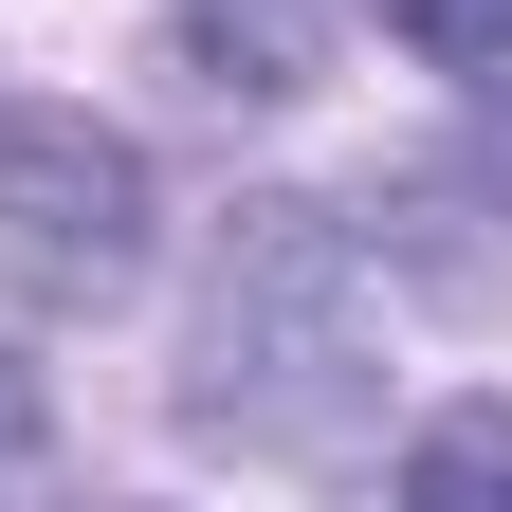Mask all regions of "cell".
Listing matches in <instances>:
<instances>
[{
	"mask_svg": "<svg viewBox=\"0 0 512 512\" xmlns=\"http://www.w3.org/2000/svg\"><path fill=\"white\" fill-rule=\"evenodd\" d=\"M165 403H183L202 458H293V476L384 439V275H366L348 202H293V183L220 202L183 348H165Z\"/></svg>",
	"mask_w": 512,
	"mask_h": 512,
	"instance_id": "1",
	"label": "cell"
},
{
	"mask_svg": "<svg viewBox=\"0 0 512 512\" xmlns=\"http://www.w3.org/2000/svg\"><path fill=\"white\" fill-rule=\"evenodd\" d=\"M128 275H147V147L74 92H0V293L128 311Z\"/></svg>",
	"mask_w": 512,
	"mask_h": 512,
	"instance_id": "2",
	"label": "cell"
},
{
	"mask_svg": "<svg viewBox=\"0 0 512 512\" xmlns=\"http://www.w3.org/2000/svg\"><path fill=\"white\" fill-rule=\"evenodd\" d=\"M348 238H366V275L384 293H421V311H512V110H476V128H439V147H403L348 202Z\"/></svg>",
	"mask_w": 512,
	"mask_h": 512,
	"instance_id": "3",
	"label": "cell"
},
{
	"mask_svg": "<svg viewBox=\"0 0 512 512\" xmlns=\"http://www.w3.org/2000/svg\"><path fill=\"white\" fill-rule=\"evenodd\" d=\"M330 55H348L330 0H165V74L220 92V110H293V92H330Z\"/></svg>",
	"mask_w": 512,
	"mask_h": 512,
	"instance_id": "4",
	"label": "cell"
},
{
	"mask_svg": "<svg viewBox=\"0 0 512 512\" xmlns=\"http://www.w3.org/2000/svg\"><path fill=\"white\" fill-rule=\"evenodd\" d=\"M403 512H512V384H476L403 439Z\"/></svg>",
	"mask_w": 512,
	"mask_h": 512,
	"instance_id": "5",
	"label": "cell"
},
{
	"mask_svg": "<svg viewBox=\"0 0 512 512\" xmlns=\"http://www.w3.org/2000/svg\"><path fill=\"white\" fill-rule=\"evenodd\" d=\"M384 37L421 74H512V0H384Z\"/></svg>",
	"mask_w": 512,
	"mask_h": 512,
	"instance_id": "6",
	"label": "cell"
},
{
	"mask_svg": "<svg viewBox=\"0 0 512 512\" xmlns=\"http://www.w3.org/2000/svg\"><path fill=\"white\" fill-rule=\"evenodd\" d=\"M37 476H55V403H37V366L0 348V512H19Z\"/></svg>",
	"mask_w": 512,
	"mask_h": 512,
	"instance_id": "7",
	"label": "cell"
},
{
	"mask_svg": "<svg viewBox=\"0 0 512 512\" xmlns=\"http://www.w3.org/2000/svg\"><path fill=\"white\" fill-rule=\"evenodd\" d=\"M330 512H403V494H330Z\"/></svg>",
	"mask_w": 512,
	"mask_h": 512,
	"instance_id": "8",
	"label": "cell"
}]
</instances>
